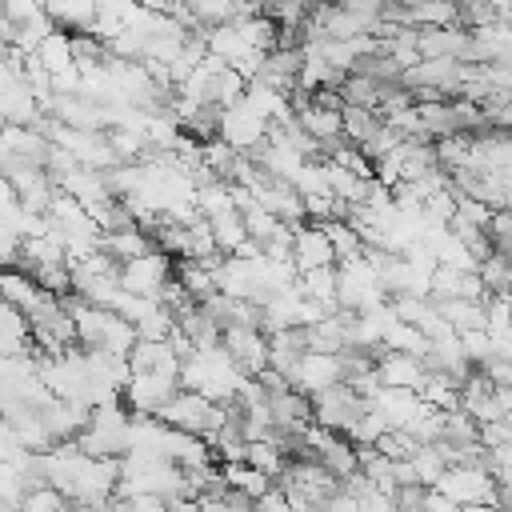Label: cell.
I'll return each instance as SVG.
<instances>
[{
	"label": "cell",
	"mask_w": 512,
	"mask_h": 512,
	"mask_svg": "<svg viewBox=\"0 0 512 512\" xmlns=\"http://www.w3.org/2000/svg\"><path fill=\"white\" fill-rule=\"evenodd\" d=\"M220 144H228L236 156H252L264 140H268V120H260L244 100L236 108H224L220 112V132H216Z\"/></svg>",
	"instance_id": "obj_1"
},
{
	"label": "cell",
	"mask_w": 512,
	"mask_h": 512,
	"mask_svg": "<svg viewBox=\"0 0 512 512\" xmlns=\"http://www.w3.org/2000/svg\"><path fill=\"white\" fill-rule=\"evenodd\" d=\"M172 268H176L172 256H164V252H148V256L128 260V264L120 268V288L132 292V296H144V300H160L164 284L172 280Z\"/></svg>",
	"instance_id": "obj_2"
},
{
	"label": "cell",
	"mask_w": 512,
	"mask_h": 512,
	"mask_svg": "<svg viewBox=\"0 0 512 512\" xmlns=\"http://www.w3.org/2000/svg\"><path fill=\"white\" fill-rule=\"evenodd\" d=\"M180 392L176 376H160V372H132V380L124 384V408L132 416H156L172 396Z\"/></svg>",
	"instance_id": "obj_3"
},
{
	"label": "cell",
	"mask_w": 512,
	"mask_h": 512,
	"mask_svg": "<svg viewBox=\"0 0 512 512\" xmlns=\"http://www.w3.org/2000/svg\"><path fill=\"white\" fill-rule=\"evenodd\" d=\"M344 384V360L340 356H324V352H304L296 372H292V388L304 396H320L328 388Z\"/></svg>",
	"instance_id": "obj_4"
},
{
	"label": "cell",
	"mask_w": 512,
	"mask_h": 512,
	"mask_svg": "<svg viewBox=\"0 0 512 512\" xmlns=\"http://www.w3.org/2000/svg\"><path fill=\"white\" fill-rule=\"evenodd\" d=\"M224 352L236 360V368L244 372V376H260V372H268V336L260 332V328H224Z\"/></svg>",
	"instance_id": "obj_5"
},
{
	"label": "cell",
	"mask_w": 512,
	"mask_h": 512,
	"mask_svg": "<svg viewBox=\"0 0 512 512\" xmlns=\"http://www.w3.org/2000/svg\"><path fill=\"white\" fill-rule=\"evenodd\" d=\"M292 264H296L300 276L336 264V252H332V244H328L320 224H296L292 228Z\"/></svg>",
	"instance_id": "obj_6"
},
{
	"label": "cell",
	"mask_w": 512,
	"mask_h": 512,
	"mask_svg": "<svg viewBox=\"0 0 512 512\" xmlns=\"http://www.w3.org/2000/svg\"><path fill=\"white\" fill-rule=\"evenodd\" d=\"M376 376H380V388L420 392V388H424V380H428V368H424V360H416V356L380 352V360H376Z\"/></svg>",
	"instance_id": "obj_7"
},
{
	"label": "cell",
	"mask_w": 512,
	"mask_h": 512,
	"mask_svg": "<svg viewBox=\"0 0 512 512\" xmlns=\"http://www.w3.org/2000/svg\"><path fill=\"white\" fill-rule=\"evenodd\" d=\"M100 252L112 256V260L124 268L128 260H140V256L156 252V244H152V236H148L144 228H124V232H108V236L100 240Z\"/></svg>",
	"instance_id": "obj_8"
},
{
	"label": "cell",
	"mask_w": 512,
	"mask_h": 512,
	"mask_svg": "<svg viewBox=\"0 0 512 512\" xmlns=\"http://www.w3.org/2000/svg\"><path fill=\"white\" fill-rule=\"evenodd\" d=\"M32 56H36V60L44 64V72H48L52 80L76 68V52H72V36H68V32H60V28H56V32H52V36H48V40H44V44H40V48L32 52Z\"/></svg>",
	"instance_id": "obj_9"
},
{
	"label": "cell",
	"mask_w": 512,
	"mask_h": 512,
	"mask_svg": "<svg viewBox=\"0 0 512 512\" xmlns=\"http://www.w3.org/2000/svg\"><path fill=\"white\" fill-rule=\"evenodd\" d=\"M296 288H300L308 300H316V304H324L328 312H336V288H340V272H336V264H332V268L304 272V276L296 280Z\"/></svg>",
	"instance_id": "obj_10"
},
{
	"label": "cell",
	"mask_w": 512,
	"mask_h": 512,
	"mask_svg": "<svg viewBox=\"0 0 512 512\" xmlns=\"http://www.w3.org/2000/svg\"><path fill=\"white\" fill-rule=\"evenodd\" d=\"M220 472H224L228 488H232V492H244L248 500H264V496L276 488V480H268V476L256 472L252 464H224Z\"/></svg>",
	"instance_id": "obj_11"
},
{
	"label": "cell",
	"mask_w": 512,
	"mask_h": 512,
	"mask_svg": "<svg viewBox=\"0 0 512 512\" xmlns=\"http://www.w3.org/2000/svg\"><path fill=\"white\" fill-rule=\"evenodd\" d=\"M380 128H384L380 112H368V108H352V104H344V140H348L352 148H364Z\"/></svg>",
	"instance_id": "obj_12"
},
{
	"label": "cell",
	"mask_w": 512,
	"mask_h": 512,
	"mask_svg": "<svg viewBox=\"0 0 512 512\" xmlns=\"http://www.w3.org/2000/svg\"><path fill=\"white\" fill-rule=\"evenodd\" d=\"M244 464H252L256 472H264L268 480H280L284 476V468H288V452L280 448V444H272V440H252L248 444V460Z\"/></svg>",
	"instance_id": "obj_13"
},
{
	"label": "cell",
	"mask_w": 512,
	"mask_h": 512,
	"mask_svg": "<svg viewBox=\"0 0 512 512\" xmlns=\"http://www.w3.org/2000/svg\"><path fill=\"white\" fill-rule=\"evenodd\" d=\"M212 224V236H216V248L224 256H236L244 244H248V228H244V216H220V220H208Z\"/></svg>",
	"instance_id": "obj_14"
},
{
	"label": "cell",
	"mask_w": 512,
	"mask_h": 512,
	"mask_svg": "<svg viewBox=\"0 0 512 512\" xmlns=\"http://www.w3.org/2000/svg\"><path fill=\"white\" fill-rule=\"evenodd\" d=\"M68 508H72L68 496L56 492L52 484H40V488H32V492L20 500V512H68Z\"/></svg>",
	"instance_id": "obj_15"
},
{
	"label": "cell",
	"mask_w": 512,
	"mask_h": 512,
	"mask_svg": "<svg viewBox=\"0 0 512 512\" xmlns=\"http://www.w3.org/2000/svg\"><path fill=\"white\" fill-rule=\"evenodd\" d=\"M24 496H28V480H24V472H20L16 464L0 460V504H16V508H20Z\"/></svg>",
	"instance_id": "obj_16"
},
{
	"label": "cell",
	"mask_w": 512,
	"mask_h": 512,
	"mask_svg": "<svg viewBox=\"0 0 512 512\" xmlns=\"http://www.w3.org/2000/svg\"><path fill=\"white\" fill-rule=\"evenodd\" d=\"M488 244L500 256H512V208H500L488 224Z\"/></svg>",
	"instance_id": "obj_17"
},
{
	"label": "cell",
	"mask_w": 512,
	"mask_h": 512,
	"mask_svg": "<svg viewBox=\"0 0 512 512\" xmlns=\"http://www.w3.org/2000/svg\"><path fill=\"white\" fill-rule=\"evenodd\" d=\"M40 12H44V4H36V0H8V4H4V16H8L16 28L28 24V20H36Z\"/></svg>",
	"instance_id": "obj_18"
},
{
	"label": "cell",
	"mask_w": 512,
	"mask_h": 512,
	"mask_svg": "<svg viewBox=\"0 0 512 512\" xmlns=\"http://www.w3.org/2000/svg\"><path fill=\"white\" fill-rule=\"evenodd\" d=\"M104 512H136V504H132V500H120V496H116V500H112V504H108Z\"/></svg>",
	"instance_id": "obj_19"
},
{
	"label": "cell",
	"mask_w": 512,
	"mask_h": 512,
	"mask_svg": "<svg viewBox=\"0 0 512 512\" xmlns=\"http://www.w3.org/2000/svg\"><path fill=\"white\" fill-rule=\"evenodd\" d=\"M68 512H72V508H68Z\"/></svg>",
	"instance_id": "obj_20"
}]
</instances>
